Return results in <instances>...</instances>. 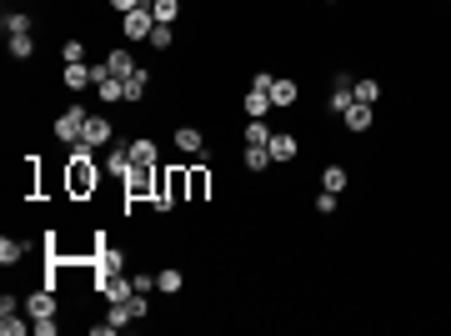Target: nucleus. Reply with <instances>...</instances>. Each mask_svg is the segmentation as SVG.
<instances>
[{
	"instance_id": "c756f323",
	"label": "nucleus",
	"mask_w": 451,
	"mask_h": 336,
	"mask_svg": "<svg viewBox=\"0 0 451 336\" xmlns=\"http://www.w3.org/2000/svg\"><path fill=\"white\" fill-rule=\"evenodd\" d=\"M20 256H25V246H20V241H11V236L0 241V261H6V266H16Z\"/></svg>"
},
{
	"instance_id": "f3484780",
	"label": "nucleus",
	"mask_w": 451,
	"mask_h": 336,
	"mask_svg": "<svg viewBox=\"0 0 451 336\" xmlns=\"http://www.w3.org/2000/svg\"><path fill=\"white\" fill-rule=\"evenodd\" d=\"M181 286H186V276H181V271H176V266H165V271H160V276H156V291H165V296H176V291H181Z\"/></svg>"
},
{
	"instance_id": "393cba45",
	"label": "nucleus",
	"mask_w": 451,
	"mask_h": 336,
	"mask_svg": "<svg viewBox=\"0 0 451 336\" xmlns=\"http://www.w3.org/2000/svg\"><path fill=\"white\" fill-rule=\"evenodd\" d=\"M271 166V146H246V171H266Z\"/></svg>"
},
{
	"instance_id": "a211bd4d",
	"label": "nucleus",
	"mask_w": 451,
	"mask_h": 336,
	"mask_svg": "<svg viewBox=\"0 0 451 336\" xmlns=\"http://www.w3.org/2000/svg\"><path fill=\"white\" fill-rule=\"evenodd\" d=\"M296 81H271V105H296Z\"/></svg>"
},
{
	"instance_id": "c85d7f7f",
	"label": "nucleus",
	"mask_w": 451,
	"mask_h": 336,
	"mask_svg": "<svg viewBox=\"0 0 451 336\" xmlns=\"http://www.w3.org/2000/svg\"><path fill=\"white\" fill-rule=\"evenodd\" d=\"M246 146H271V131H266V121H251V126H246Z\"/></svg>"
},
{
	"instance_id": "39448f33",
	"label": "nucleus",
	"mask_w": 451,
	"mask_h": 336,
	"mask_svg": "<svg viewBox=\"0 0 451 336\" xmlns=\"http://www.w3.org/2000/svg\"><path fill=\"white\" fill-rule=\"evenodd\" d=\"M121 30H126V40H151V30H156V16H151V6H141V11H126V16H121Z\"/></svg>"
},
{
	"instance_id": "c9c22d12",
	"label": "nucleus",
	"mask_w": 451,
	"mask_h": 336,
	"mask_svg": "<svg viewBox=\"0 0 451 336\" xmlns=\"http://www.w3.org/2000/svg\"><path fill=\"white\" fill-rule=\"evenodd\" d=\"M191 196H196V201L206 196V171H191Z\"/></svg>"
},
{
	"instance_id": "473e14b6",
	"label": "nucleus",
	"mask_w": 451,
	"mask_h": 336,
	"mask_svg": "<svg viewBox=\"0 0 451 336\" xmlns=\"http://www.w3.org/2000/svg\"><path fill=\"white\" fill-rule=\"evenodd\" d=\"M151 45H156V50H165V45H171V25H160V21H156V30H151Z\"/></svg>"
},
{
	"instance_id": "412c9836",
	"label": "nucleus",
	"mask_w": 451,
	"mask_h": 336,
	"mask_svg": "<svg viewBox=\"0 0 451 336\" xmlns=\"http://www.w3.org/2000/svg\"><path fill=\"white\" fill-rule=\"evenodd\" d=\"M105 321H110V326H116V331H121V326H131V321H136V311H131V301H110V311H105Z\"/></svg>"
},
{
	"instance_id": "2eb2a0df",
	"label": "nucleus",
	"mask_w": 451,
	"mask_h": 336,
	"mask_svg": "<svg viewBox=\"0 0 451 336\" xmlns=\"http://www.w3.org/2000/svg\"><path fill=\"white\" fill-rule=\"evenodd\" d=\"M105 66H110V76H121V81H126V76L136 71V61H131V50H121V45H116V50L105 55Z\"/></svg>"
},
{
	"instance_id": "f257e3e1",
	"label": "nucleus",
	"mask_w": 451,
	"mask_h": 336,
	"mask_svg": "<svg viewBox=\"0 0 451 336\" xmlns=\"http://www.w3.org/2000/svg\"><path fill=\"white\" fill-rule=\"evenodd\" d=\"M186 191H191V171H165V176H160V191L151 196V206H156V211H171Z\"/></svg>"
},
{
	"instance_id": "72a5a7b5",
	"label": "nucleus",
	"mask_w": 451,
	"mask_h": 336,
	"mask_svg": "<svg viewBox=\"0 0 451 336\" xmlns=\"http://www.w3.org/2000/svg\"><path fill=\"white\" fill-rule=\"evenodd\" d=\"M131 286H136V291H146V296H151V291H156V276H146V271H136V276H131Z\"/></svg>"
},
{
	"instance_id": "423d86ee",
	"label": "nucleus",
	"mask_w": 451,
	"mask_h": 336,
	"mask_svg": "<svg viewBox=\"0 0 451 336\" xmlns=\"http://www.w3.org/2000/svg\"><path fill=\"white\" fill-rule=\"evenodd\" d=\"M326 105L336 110V116H346V110L356 105V81H351V76H336V81H331V100H326Z\"/></svg>"
},
{
	"instance_id": "4be33fe9",
	"label": "nucleus",
	"mask_w": 451,
	"mask_h": 336,
	"mask_svg": "<svg viewBox=\"0 0 451 336\" xmlns=\"http://www.w3.org/2000/svg\"><path fill=\"white\" fill-rule=\"evenodd\" d=\"M0 25H6V35H30V16H25V11H6V21H0Z\"/></svg>"
},
{
	"instance_id": "f704fd0d",
	"label": "nucleus",
	"mask_w": 451,
	"mask_h": 336,
	"mask_svg": "<svg viewBox=\"0 0 451 336\" xmlns=\"http://www.w3.org/2000/svg\"><path fill=\"white\" fill-rule=\"evenodd\" d=\"M30 331H35V336H55V316H40V321H30Z\"/></svg>"
},
{
	"instance_id": "a878e982",
	"label": "nucleus",
	"mask_w": 451,
	"mask_h": 336,
	"mask_svg": "<svg viewBox=\"0 0 451 336\" xmlns=\"http://www.w3.org/2000/svg\"><path fill=\"white\" fill-rule=\"evenodd\" d=\"M346 126H351V131H366V126H371V105H361V100H356V105L346 110Z\"/></svg>"
},
{
	"instance_id": "1a4fd4ad",
	"label": "nucleus",
	"mask_w": 451,
	"mask_h": 336,
	"mask_svg": "<svg viewBox=\"0 0 451 336\" xmlns=\"http://www.w3.org/2000/svg\"><path fill=\"white\" fill-rule=\"evenodd\" d=\"M81 141L100 151V146H110V141H116V131H110V121H105V116H90V121H86V136H81Z\"/></svg>"
},
{
	"instance_id": "7c9ffc66",
	"label": "nucleus",
	"mask_w": 451,
	"mask_h": 336,
	"mask_svg": "<svg viewBox=\"0 0 451 336\" xmlns=\"http://www.w3.org/2000/svg\"><path fill=\"white\" fill-rule=\"evenodd\" d=\"M61 55H66V66H71V61H86V40H66Z\"/></svg>"
},
{
	"instance_id": "7ed1b4c3",
	"label": "nucleus",
	"mask_w": 451,
	"mask_h": 336,
	"mask_svg": "<svg viewBox=\"0 0 451 336\" xmlns=\"http://www.w3.org/2000/svg\"><path fill=\"white\" fill-rule=\"evenodd\" d=\"M156 191H160L156 166H131V176H126V201H151Z\"/></svg>"
},
{
	"instance_id": "0eeeda50",
	"label": "nucleus",
	"mask_w": 451,
	"mask_h": 336,
	"mask_svg": "<svg viewBox=\"0 0 451 336\" xmlns=\"http://www.w3.org/2000/svg\"><path fill=\"white\" fill-rule=\"evenodd\" d=\"M86 121H90V116H86V110H81V105H71V110H66V116H61V121H55V136H61V141H71V146H76V141L86 136Z\"/></svg>"
},
{
	"instance_id": "4c0bfd02",
	"label": "nucleus",
	"mask_w": 451,
	"mask_h": 336,
	"mask_svg": "<svg viewBox=\"0 0 451 336\" xmlns=\"http://www.w3.org/2000/svg\"><path fill=\"white\" fill-rule=\"evenodd\" d=\"M110 6H116V11L126 16V11H141V6H146V0H110Z\"/></svg>"
},
{
	"instance_id": "b1692460",
	"label": "nucleus",
	"mask_w": 451,
	"mask_h": 336,
	"mask_svg": "<svg viewBox=\"0 0 451 336\" xmlns=\"http://www.w3.org/2000/svg\"><path fill=\"white\" fill-rule=\"evenodd\" d=\"M296 156V136H271V161H291Z\"/></svg>"
},
{
	"instance_id": "6e6552de",
	"label": "nucleus",
	"mask_w": 451,
	"mask_h": 336,
	"mask_svg": "<svg viewBox=\"0 0 451 336\" xmlns=\"http://www.w3.org/2000/svg\"><path fill=\"white\" fill-rule=\"evenodd\" d=\"M95 286H100V296H105V301H131V291H136L126 271H116V276H100Z\"/></svg>"
},
{
	"instance_id": "cd10ccee",
	"label": "nucleus",
	"mask_w": 451,
	"mask_h": 336,
	"mask_svg": "<svg viewBox=\"0 0 451 336\" xmlns=\"http://www.w3.org/2000/svg\"><path fill=\"white\" fill-rule=\"evenodd\" d=\"M6 45H11V55H16V61H25V55L35 50V40H30V35H6Z\"/></svg>"
},
{
	"instance_id": "9b49d317",
	"label": "nucleus",
	"mask_w": 451,
	"mask_h": 336,
	"mask_svg": "<svg viewBox=\"0 0 451 336\" xmlns=\"http://www.w3.org/2000/svg\"><path fill=\"white\" fill-rule=\"evenodd\" d=\"M131 166H136V161H131V146H116V151L105 156V171H110V176H121V181L131 176Z\"/></svg>"
},
{
	"instance_id": "aec40b11",
	"label": "nucleus",
	"mask_w": 451,
	"mask_h": 336,
	"mask_svg": "<svg viewBox=\"0 0 451 336\" xmlns=\"http://www.w3.org/2000/svg\"><path fill=\"white\" fill-rule=\"evenodd\" d=\"M131 161H136V166H156V141H151V136L131 141Z\"/></svg>"
},
{
	"instance_id": "dca6fc26",
	"label": "nucleus",
	"mask_w": 451,
	"mask_h": 336,
	"mask_svg": "<svg viewBox=\"0 0 451 336\" xmlns=\"http://www.w3.org/2000/svg\"><path fill=\"white\" fill-rule=\"evenodd\" d=\"M321 191L341 196V191H346V166H326V171H321Z\"/></svg>"
},
{
	"instance_id": "bb28decb",
	"label": "nucleus",
	"mask_w": 451,
	"mask_h": 336,
	"mask_svg": "<svg viewBox=\"0 0 451 336\" xmlns=\"http://www.w3.org/2000/svg\"><path fill=\"white\" fill-rule=\"evenodd\" d=\"M356 100L361 105H376L381 100V81H356Z\"/></svg>"
},
{
	"instance_id": "f03ea898",
	"label": "nucleus",
	"mask_w": 451,
	"mask_h": 336,
	"mask_svg": "<svg viewBox=\"0 0 451 336\" xmlns=\"http://www.w3.org/2000/svg\"><path fill=\"white\" fill-rule=\"evenodd\" d=\"M95 156H71V176H66V186H71V196H90L95 191V181H100V171L90 166Z\"/></svg>"
},
{
	"instance_id": "e433bc0d",
	"label": "nucleus",
	"mask_w": 451,
	"mask_h": 336,
	"mask_svg": "<svg viewBox=\"0 0 451 336\" xmlns=\"http://www.w3.org/2000/svg\"><path fill=\"white\" fill-rule=\"evenodd\" d=\"M316 211H321V216H331V211H336V196H331V191H321V196H316Z\"/></svg>"
},
{
	"instance_id": "2f4dec72",
	"label": "nucleus",
	"mask_w": 451,
	"mask_h": 336,
	"mask_svg": "<svg viewBox=\"0 0 451 336\" xmlns=\"http://www.w3.org/2000/svg\"><path fill=\"white\" fill-rule=\"evenodd\" d=\"M0 331H6V336H25L30 326H25L20 316H0Z\"/></svg>"
},
{
	"instance_id": "4468645a",
	"label": "nucleus",
	"mask_w": 451,
	"mask_h": 336,
	"mask_svg": "<svg viewBox=\"0 0 451 336\" xmlns=\"http://www.w3.org/2000/svg\"><path fill=\"white\" fill-rule=\"evenodd\" d=\"M66 86H71V91H90V86H95V81H90V66H86V61H71V66H66Z\"/></svg>"
},
{
	"instance_id": "9d476101",
	"label": "nucleus",
	"mask_w": 451,
	"mask_h": 336,
	"mask_svg": "<svg viewBox=\"0 0 451 336\" xmlns=\"http://www.w3.org/2000/svg\"><path fill=\"white\" fill-rule=\"evenodd\" d=\"M25 316H30V321H40V316H55V296H50V286L25 296Z\"/></svg>"
},
{
	"instance_id": "20e7f679",
	"label": "nucleus",
	"mask_w": 451,
	"mask_h": 336,
	"mask_svg": "<svg viewBox=\"0 0 451 336\" xmlns=\"http://www.w3.org/2000/svg\"><path fill=\"white\" fill-rule=\"evenodd\" d=\"M90 261H95V282H100V276H116V271H126V256H121L116 246H105V236H95V246H90Z\"/></svg>"
},
{
	"instance_id": "5701e85b",
	"label": "nucleus",
	"mask_w": 451,
	"mask_h": 336,
	"mask_svg": "<svg viewBox=\"0 0 451 336\" xmlns=\"http://www.w3.org/2000/svg\"><path fill=\"white\" fill-rule=\"evenodd\" d=\"M146 81H151V76H146V71L136 66V71H131V76L121 81V86H126V100H141V95H146Z\"/></svg>"
},
{
	"instance_id": "ddd939ff",
	"label": "nucleus",
	"mask_w": 451,
	"mask_h": 336,
	"mask_svg": "<svg viewBox=\"0 0 451 336\" xmlns=\"http://www.w3.org/2000/svg\"><path fill=\"white\" fill-rule=\"evenodd\" d=\"M266 110H271V91H256V86H251V91H246V116H251V121H266Z\"/></svg>"
},
{
	"instance_id": "f8f14e48",
	"label": "nucleus",
	"mask_w": 451,
	"mask_h": 336,
	"mask_svg": "<svg viewBox=\"0 0 451 336\" xmlns=\"http://www.w3.org/2000/svg\"><path fill=\"white\" fill-rule=\"evenodd\" d=\"M176 151H186V156H201V151H206V136H201L196 126H181V131H176Z\"/></svg>"
},
{
	"instance_id": "6ab92c4d",
	"label": "nucleus",
	"mask_w": 451,
	"mask_h": 336,
	"mask_svg": "<svg viewBox=\"0 0 451 336\" xmlns=\"http://www.w3.org/2000/svg\"><path fill=\"white\" fill-rule=\"evenodd\" d=\"M151 16H156L160 25H176V16H181V0H151Z\"/></svg>"
}]
</instances>
